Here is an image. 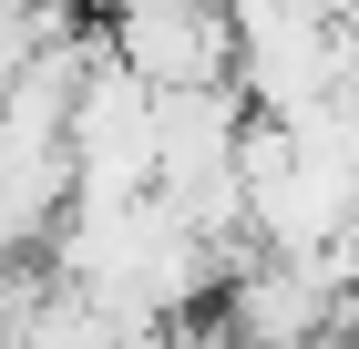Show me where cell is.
I'll return each mask as SVG.
<instances>
[{"instance_id": "3957f363", "label": "cell", "mask_w": 359, "mask_h": 349, "mask_svg": "<svg viewBox=\"0 0 359 349\" xmlns=\"http://www.w3.org/2000/svg\"><path fill=\"white\" fill-rule=\"evenodd\" d=\"M154 82H134L113 52H93L83 93H72V164H83V195L72 206H123V195H154Z\"/></svg>"}, {"instance_id": "7a4b0ae2", "label": "cell", "mask_w": 359, "mask_h": 349, "mask_svg": "<svg viewBox=\"0 0 359 349\" xmlns=\"http://www.w3.org/2000/svg\"><path fill=\"white\" fill-rule=\"evenodd\" d=\"M103 52L154 93H195V82H236V11L226 0H113Z\"/></svg>"}, {"instance_id": "277c9868", "label": "cell", "mask_w": 359, "mask_h": 349, "mask_svg": "<svg viewBox=\"0 0 359 349\" xmlns=\"http://www.w3.org/2000/svg\"><path fill=\"white\" fill-rule=\"evenodd\" d=\"M216 319L236 349H308V339H339V277L329 257H277L257 246L247 268L216 288Z\"/></svg>"}, {"instance_id": "5b68a950", "label": "cell", "mask_w": 359, "mask_h": 349, "mask_svg": "<svg viewBox=\"0 0 359 349\" xmlns=\"http://www.w3.org/2000/svg\"><path fill=\"white\" fill-rule=\"evenodd\" d=\"M31 349H134V329L113 319L93 288H72V277H62V298H52V319L31 329Z\"/></svg>"}, {"instance_id": "6da1fadb", "label": "cell", "mask_w": 359, "mask_h": 349, "mask_svg": "<svg viewBox=\"0 0 359 349\" xmlns=\"http://www.w3.org/2000/svg\"><path fill=\"white\" fill-rule=\"evenodd\" d=\"M236 93H247L267 124H298V113L339 103L349 72H339V21L318 0H267L236 21Z\"/></svg>"}]
</instances>
